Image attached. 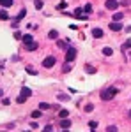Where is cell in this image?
Here are the masks:
<instances>
[{
	"label": "cell",
	"mask_w": 131,
	"mask_h": 132,
	"mask_svg": "<svg viewBox=\"0 0 131 132\" xmlns=\"http://www.w3.org/2000/svg\"><path fill=\"white\" fill-rule=\"evenodd\" d=\"M25 16H27V9H21L20 12H18V16H16V18H14V23H20V21L23 20V18H25Z\"/></svg>",
	"instance_id": "ba28073f"
},
{
	"label": "cell",
	"mask_w": 131,
	"mask_h": 132,
	"mask_svg": "<svg viewBox=\"0 0 131 132\" xmlns=\"http://www.w3.org/2000/svg\"><path fill=\"white\" fill-rule=\"evenodd\" d=\"M30 95H32V90L29 88V86H23V88H21V92H20V97L16 99V102H18V104H23V102L27 101Z\"/></svg>",
	"instance_id": "7a4b0ae2"
},
{
	"label": "cell",
	"mask_w": 131,
	"mask_h": 132,
	"mask_svg": "<svg viewBox=\"0 0 131 132\" xmlns=\"http://www.w3.org/2000/svg\"><path fill=\"white\" fill-rule=\"evenodd\" d=\"M0 97H4V90H0Z\"/></svg>",
	"instance_id": "e575fe53"
},
{
	"label": "cell",
	"mask_w": 131,
	"mask_h": 132,
	"mask_svg": "<svg viewBox=\"0 0 131 132\" xmlns=\"http://www.w3.org/2000/svg\"><path fill=\"white\" fill-rule=\"evenodd\" d=\"M2 104H4V106H9L11 102H9V99H2Z\"/></svg>",
	"instance_id": "836d02e7"
},
{
	"label": "cell",
	"mask_w": 131,
	"mask_h": 132,
	"mask_svg": "<svg viewBox=\"0 0 131 132\" xmlns=\"http://www.w3.org/2000/svg\"><path fill=\"white\" fill-rule=\"evenodd\" d=\"M59 127H60V129H69V127H71V120H67V118H62L60 122H59Z\"/></svg>",
	"instance_id": "52a82bcc"
},
{
	"label": "cell",
	"mask_w": 131,
	"mask_h": 132,
	"mask_svg": "<svg viewBox=\"0 0 131 132\" xmlns=\"http://www.w3.org/2000/svg\"><path fill=\"white\" fill-rule=\"evenodd\" d=\"M66 7H67V2H66V0H62L60 4L57 5V9H59V11H64V9H66Z\"/></svg>",
	"instance_id": "e0dca14e"
},
{
	"label": "cell",
	"mask_w": 131,
	"mask_h": 132,
	"mask_svg": "<svg viewBox=\"0 0 131 132\" xmlns=\"http://www.w3.org/2000/svg\"><path fill=\"white\" fill-rule=\"evenodd\" d=\"M59 37V32L57 30H50L48 32V39H57Z\"/></svg>",
	"instance_id": "7c38bea8"
},
{
	"label": "cell",
	"mask_w": 131,
	"mask_h": 132,
	"mask_svg": "<svg viewBox=\"0 0 131 132\" xmlns=\"http://www.w3.org/2000/svg\"><path fill=\"white\" fill-rule=\"evenodd\" d=\"M85 71L89 72V74H94V72H96V69H94L92 65H89V63H87V65H85Z\"/></svg>",
	"instance_id": "d6986e66"
},
{
	"label": "cell",
	"mask_w": 131,
	"mask_h": 132,
	"mask_svg": "<svg viewBox=\"0 0 131 132\" xmlns=\"http://www.w3.org/2000/svg\"><path fill=\"white\" fill-rule=\"evenodd\" d=\"M0 18H2V20H9V16H7L5 11H0Z\"/></svg>",
	"instance_id": "f546056e"
},
{
	"label": "cell",
	"mask_w": 131,
	"mask_h": 132,
	"mask_svg": "<svg viewBox=\"0 0 131 132\" xmlns=\"http://www.w3.org/2000/svg\"><path fill=\"white\" fill-rule=\"evenodd\" d=\"M81 12H83V9H81V7H76V9H74V16H78V18H80Z\"/></svg>",
	"instance_id": "484cf974"
},
{
	"label": "cell",
	"mask_w": 131,
	"mask_h": 132,
	"mask_svg": "<svg viewBox=\"0 0 131 132\" xmlns=\"http://www.w3.org/2000/svg\"><path fill=\"white\" fill-rule=\"evenodd\" d=\"M83 109H85L87 113H92V111H94V104H87V106H85Z\"/></svg>",
	"instance_id": "603a6c76"
},
{
	"label": "cell",
	"mask_w": 131,
	"mask_h": 132,
	"mask_svg": "<svg viewBox=\"0 0 131 132\" xmlns=\"http://www.w3.org/2000/svg\"><path fill=\"white\" fill-rule=\"evenodd\" d=\"M110 30L121 32L122 30V23H121V21H112V23H110Z\"/></svg>",
	"instance_id": "8992f818"
},
{
	"label": "cell",
	"mask_w": 131,
	"mask_h": 132,
	"mask_svg": "<svg viewBox=\"0 0 131 132\" xmlns=\"http://www.w3.org/2000/svg\"><path fill=\"white\" fill-rule=\"evenodd\" d=\"M92 35H94L96 39H101L105 34H103V30H101V28H94V30H92Z\"/></svg>",
	"instance_id": "30bf717a"
},
{
	"label": "cell",
	"mask_w": 131,
	"mask_h": 132,
	"mask_svg": "<svg viewBox=\"0 0 131 132\" xmlns=\"http://www.w3.org/2000/svg\"><path fill=\"white\" fill-rule=\"evenodd\" d=\"M128 48H131V41H126L124 44H122V51H126Z\"/></svg>",
	"instance_id": "d4e9b609"
},
{
	"label": "cell",
	"mask_w": 131,
	"mask_h": 132,
	"mask_svg": "<svg viewBox=\"0 0 131 132\" xmlns=\"http://www.w3.org/2000/svg\"><path fill=\"white\" fill-rule=\"evenodd\" d=\"M34 5H36V9H37V11H41L44 4H43V0H36V2H34Z\"/></svg>",
	"instance_id": "2e32d148"
},
{
	"label": "cell",
	"mask_w": 131,
	"mask_h": 132,
	"mask_svg": "<svg viewBox=\"0 0 131 132\" xmlns=\"http://www.w3.org/2000/svg\"><path fill=\"white\" fill-rule=\"evenodd\" d=\"M59 48H62V50H67V42H64V41H59Z\"/></svg>",
	"instance_id": "f1b7e54d"
},
{
	"label": "cell",
	"mask_w": 131,
	"mask_h": 132,
	"mask_svg": "<svg viewBox=\"0 0 131 132\" xmlns=\"http://www.w3.org/2000/svg\"><path fill=\"white\" fill-rule=\"evenodd\" d=\"M30 116H32V118H41V109H37V111H32Z\"/></svg>",
	"instance_id": "44dd1931"
},
{
	"label": "cell",
	"mask_w": 131,
	"mask_h": 132,
	"mask_svg": "<svg viewBox=\"0 0 131 132\" xmlns=\"http://www.w3.org/2000/svg\"><path fill=\"white\" fill-rule=\"evenodd\" d=\"M50 108H51V104H48V102H41V104H39V109H41V111L50 109Z\"/></svg>",
	"instance_id": "9a60e30c"
},
{
	"label": "cell",
	"mask_w": 131,
	"mask_h": 132,
	"mask_svg": "<svg viewBox=\"0 0 131 132\" xmlns=\"http://www.w3.org/2000/svg\"><path fill=\"white\" fill-rule=\"evenodd\" d=\"M129 118H131V109H129Z\"/></svg>",
	"instance_id": "d590c367"
},
{
	"label": "cell",
	"mask_w": 131,
	"mask_h": 132,
	"mask_svg": "<svg viewBox=\"0 0 131 132\" xmlns=\"http://www.w3.org/2000/svg\"><path fill=\"white\" fill-rule=\"evenodd\" d=\"M74 58H76V48H67V51H66V62H74Z\"/></svg>",
	"instance_id": "3957f363"
},
{
	"label": "cell",
	"mask_w": 131,
	"mask_h": 132,
	"mask_svg": "<svg viewBox=\"0 0 131 132\" xmlns=\"http://www.w3.org/2000/svg\"><path fill=\"white\" fill-rule=\"evenodd\" d=\"M106 130H108V132H115V130H117V127H115V125H110V127H106Z\"/></svg>",
	"instance_id": "1f68e13d"
},
{
	"label": "cell",
	"mask_w": 131,
	"mask_h": 132,
	"mask_svg": "<svg viewBox=\"0 0 131 132\" xmlns=\"http://www.w3.org/2000/svg\"><path fill=\"white\" fill-rule=\"evenodd\" d=\"M67 71H71V65H69V63H66V65L62 67V72H67Z\"/></svg>",
	"instance_id": "4dcf8cb0"
},
{
	"label": "cell",
	"mask_w": 131,
	"mask_h": 132,
	"mask_svg": "<svg viewBox=\"0 0 131 132\" xmlns=\"http://www.w3.org/2000/svg\"><path fill=\"white\" fill-rule=\"evenodd\" d=\"M119 5H121V4H119L117 0H106V2H105V7H106L108 11H115Z\"/></svg>",
	"instance_id": "5b68a950"
},
{
	"label": "cell",
	"mask_w": 131,
	"mask_h": 132,
	"mask_svg": "<svg viewBox=\"0 0 131 132\" xmlns=\"http://www.w3.org/2000/svg\"><path fill=\"white\" fill-rule=\"evenodd\" d=\"M122 18H124V16H122L121 12H115V14H113V21H121Z\"/></svg>",
	"instance_id": "7402d4cb"
},
{
	"label": "cell",
	"mask_w": 131,
	"mask_h": 132,
	"mask_svg": "<svg viewBox=\"0 0 131 132\" xmlns=\"http://www.w3.org/2000/svg\"><path fill=\"white\" fill-rule=\"evenodd\" d=\"M119 93V90L117 88H113V86H110V88H105V90H101V101H112L115 95Z\"/></svg>",
	"instance_id": "6da1fadb"
},
{
	"label": "cell",
	"mask_w": 131,
	"mask_h": 132,
	"mask_svg": "<svg viewBox=\"0 0 131 132\" xmlns=\"http://www.w3.org/2000/svg\"><path fill=\"white\" fill-rule=\"evenodd\" d=\"M89 127H91L92 130H94V129H98V122H94V120H91V122H89Z\"/></svg>",
	"instance_id": "83f0119b"
},
{
	"label": "cell",
	"mask_w": 131,
	"mask_h": 132,
	"mask_svg": "<svg viewBox=\"0 0 131 132\" xmlns=\"http://www.w3.org/2000/svg\"><path fill=\"white\" fill-rule=\"evenodd\" d=\"M25 48H27L29 51H36L37 48H39V44H37V42H34V41H32V42H29V44H25Z\"/></svg>",
	"instance_id": "9c48e42d"
},
{
	"label": "cell",
	"mask_w": 131,
	"mask_h": 132,
	"mask_svg": "<svg viewBox=\"0 0 131 132\" xmlns=\"http://www.w3.org/2000/svg\"><path fill=\"white\" fill-rule=\"evenodd\" d=\"M27 72L32 74V76H37V71H36V69H32V67H27Z\"/></svg>",
	"instance_id": "4316f807"
},
{
	"label": "cell",
	"mask_w": 131,
	"mask_h": 132,
	"mask_svg": "<svg viewBox=\"0 0 131 132\" xmlns=\"http://www.w3.org/2000/svg\"><path fill=\"white\" fill-rule=\"evenodd\" d=\"M83 11H85L87 14H89V12H92V5H91V4H85V7H83Z\"/></svg>",
	"instance_id": "cb8c5ba5"
},
{
	"label": "cell",
	"mask_w": 131,
	"mask_h": 132,
	"mask_svg": "<svg viewBox=\"0 0 131 132\" xmlns=\"http://www.w3.org/2000/svg\"><path fill=\"white\" fill-rule=\"evenodd\" d=\"M103 55H105V56H112V55H113V50H112V48H103Z\"/></svg>",
	"instance_id": "4fadbf2b"
},
{
	"label": "cell",
	"mask_w": 131,
	"mask_h": 132,
	"mask_svg": "<svg viewBox=\"0 0 131 132\" xmlns=\"http://www.w3.org/2000/svg\"><path fill=\"white\" fill-rule=\"evenodd\" d=\"M21 41L25 42V44H29V42H32L34 39H32V34H25L23 37H21Z\"/></svg>",
	"instance_id": "8fae6325"
},
{
	"label": "cell",
	"mask_w": 131,
	"mask_h": 132,
	"mask_svg": "<svg viewBox=\"0 0 131 132\" xmlns=\"http://www.w3.org/2000/svg\"><path fill=\"white\" fill-rule=\"evenodd\" d=\"M119 4H121V5H129L131 2H129V0H122V2H119Z\"/></svg>",
	"instance_id": "d6a6232c"
},
{
	"label": "cell",
	"mask_w": 131,
	"mask_h": 132,
	"mask_svg": "<svg viewBox=\"0 0 131 132\" xmlns=\"http://www.w3.org/2000/svg\"><path fill=\"white\" fill-rule=\"evenodd\" d=\"M59 101H69V95L67 93H59Z\"/></svg>",
	"instance_id": "ffe728a7"
},
{
	"label": "cell",
	"mask_w": 131,
	"mask_h": 132,
	"mask_svg": "<svg viewBox=\"0 0 131 132\" xmlns=\"http://www.w3.org/2000/svg\"><path fill=\"white\" fill-rule=\"evenodd\" d=\"M0 5H4V7H12V0H0Z\"/></svg>",
	"instance_id": "5bb4252c"
},
{
	"label": "cell",
	"mask_w": 131,
	"mask_h": 132,
	"mask_svg": "<svg viewBox=\"0 0 131 132\" xmlns=\"http://www.w3.org/2000/svg\"><path fill=\"white\" fill-rule=\"evenodd\" d=\"M59 116H60V118H66V116H69V111H67V109H60V111H59Z\"/></svg>",
	"instance_id": "ac0fdd59"
},
{
	"label": "cell",
	"mask_w": 131,
	"mask_h": 132,
	"mask_svg": "<svg viewBox=\"0 0 131 132\" xmlns=\"http://www.w3.org/2000/svg\"><path fill=\"white\" fill-rule=\"evenodd\" d=\"M55 62H57V58H55V56H46V58L43 60V67H46V69H51V67L55 65Z\"/></svg>",
	"instance_id": "277c9868"
}]
</instances>
